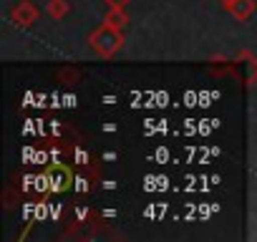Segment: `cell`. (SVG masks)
<instances>
[{
    "mask_svg": "<svg viewBox=\"0 0 257 242\" xmlns=\"http://www.w3.org/2000/svg\"><path fill=\"white\" fill-rule=\"evenodd\" d=\"M88 46L93 48L96 56H101V58H111V56L123 46V33L103 23L101 28H96V31L88 36Z\"/></svg>",
    "mask_w": 257,
    "mask_h": 242,
    "instance_id": "cell-1",
    "label": "cell"
},
{
    "mask_svg": "<svg viewBox=\"0 0 257 242\" xmlns=\"http://www.w3.org/2000/svg\"><path fill=\"white\" fill-rule=\"evenodd\" d=\"M43 174H46L48 187H51V192H53V194L68 192V189L73 187V182H76L73 169H71L68 164H61V162H51V164L43 169Z\"/></svg>",
    "mask_w": 257,
    "mask_h": 242,
    "instance_id": "cell-2",
    "label": "cell"
},
{
    "mask_svg": "<svg viewBox=\"0 0 257 242\" xmlns=\"http://www.w3.org/2000/svg\"><path fill=\"white\" fill-rule=\"evenodd\" d=\"M11 18H13V23L28 28V26L36 23V18H38V8L31 3V0H21V3L11 11Z\"/></svg>",
    "mask_w": 257,
    "mask_h": 242,
    "instance_id": "cell-3",
    "label": "cell"
},
{
    "mask_svg": "<svg viewBox=\"0 0 257 242\" xmlns=\"http://www.w3.org/2000/svg\"><path fill=\"white\" fill-rule=\"evenodd\" d=\"M254 11H257V3H254V0H234V3L227 6V13H229L232 18H237L239 23L249 21V18L254 16Z\"/></svg>",
    "mask_w": 257,
    "mask_h": 242,
    "instance_id": "cell-4",
    "label": "cell"
},
{
    "mask_svg": "<svg viewBox=\"0 0 257 242\" xmlns=\"http://www.w3.org/2000/svg\"><path fill=\"white\" fill-rule=\"evenodd\" d=\"M103 23L116 28V31H123L126 23H128V16L123 13V8H108V13L103 16Z\"/></svg>",
    "mask_w": 257,
    "mask_h": 242,
    "instance_id": "cell-5",
    "label": "cell"
},
{
    "mask_svg": "<svg viewBox=\"0 0 257 242\" xmlns=\"http://www.w3.org/2000/svg\"><path fill=\"white\" fill-rule=\"evenodd\" d=\"M68 11H71L68 0H48V16H51L53 21L66 18V16H68Z\"/></svg>",
    "mask_w": 257,
    "mask_h": 242,
    "instance_id": "cell-6",
    "label": "cell"
},
{
    "mask_svg": "<svg viewBox=\"0 0 257 242\" xmlns=\"http://www.w3.org/2000/svg\"><path fill=\"white\" fill-rule=\"evenodd\" d=\"M103 3H106L108 8H126L128 0H103Z\"/></svg>",
    "mask_w": 257,
    "mask_h": 242,
    "instance_id": "cell-7",
    "label": "cell"
},
{
    "mask_svg": "<svg viewBox=\"0 0 257 242\" xmlns=\"http://www.w3.org/2000/svg\"><path fill=\"white\" fill-rule=\"evenodd\" d=\"M219 3H222V6H224V8H227V6H229V3H234V0H219Z\"/></svg>",
    "mask_w": 257,
    "mask_h": 242,
    "instance_id": "cell-8",
    "label": "cell"
}]
</instances>
